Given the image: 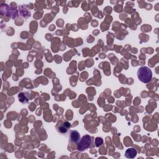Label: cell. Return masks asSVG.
I'll return each mask as SVG.
<instances>
[{
	"label": "cell",
	"instance_id": "1",
	"mask_svg": "<svg viewBox=\"0 0 159 159\" xmlns=\"http://www.w3.org/2000/svg\"><path fill=\"white\" fill-rule=\"evenodd\" d=\"M137 77L139 80L144 83H147L152 78V72L147 67H141L137 71Z\"/></svg>",
	"mask_w": 159,
	"mask_h": 159
},
{
	"label": "cell",
	"instance_id": "2",
	"mask_svg": "<svg viewBox=\"0 0 159 159\" xmlns=\"http://www.w3.org/2000/svg\"><path fill=\"white\" fill-rule=\"evenodd\" d=\"M92 144V137L89 135H85L82 137L77 145V149L80 152H83L88 149Z\"/></svg>",
	"mask_w": 159,
	"mask_h": 159
},
{
	"label": "cell",
	"instance_id": "3",
	"mask_svg": "<svg viewBox=\"0 0 159 159\" xmlns=\"http://www.w3.org/2000/svg\"><path fill=\"white\" fill-rule=\"evenodd\" d=\"M69 139L71 142L74 143H78L80 140V134L77 131H70Z\"/></svg>",
	"mask_w": 159,
	"mask_h": 159
},
{
	"label": "cell",
	"instance_id": "4",
	"mask_svg": "<svg viewBox=\"0 0 159 159\" xmlns=\"http://www.w3.org/2000/svg\"><path fill=\"white\" fill-rule=\"evenodd\" d=\"M137 152L134 148H129L126 150L125 152V157L127 158H134L137 156Z\"/></svg>",
	"mask_w": 159,
	"mask_h": 159
},
{
	"label": "cell",
	"instance_id": "5",
	"mask_svg": "<svg viewBox=\"0 0 159 159\" xmlns=\"http://www.w3.org/2000/svg\"><path fill=\"white\" fill-rule=\"evenodd\" d=\"M70 127V124H69L68 122H66L63 124V126H61L59 128V131L60 132L62 133V134H64V133H66L67 132L68 129Z\"/></svg>",
	"mask_w": 159,
	"mask_h": 159
},
{
	"label": "cell",
	"instance_id": "6",
	"mask_svg": "<svg viewBox=\"0 0 159 159\" xmlns=\"http://www.w3.org/2000/svg\"><path fill=\"white\" fill-rule=\"evenodd\" d=\"M19 100L21 103H26L28 101V99L24 96V93H20L19 94Z\"/></svg>",
	"mask_w": 159,
	"mask_h": 159
},
{
	"label": "cell",
	"instance_id": "7",
	"mask_svg": "<svg viewBox=\"0 0 159 159\" xmlns=\"http://www.w3.org/2000/svg\"><path fill=\"white\" fill-rule=\"evenodd\" d=\"M103 144V140L101 137H96L95 139V144L96 147H100Z\"/></svg>",
	"mask_w": 159,
	"mask_h": 159
}]
</instances>
